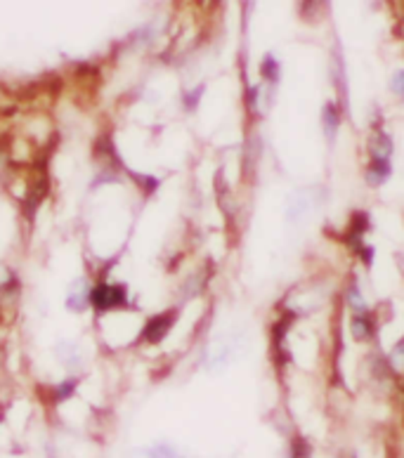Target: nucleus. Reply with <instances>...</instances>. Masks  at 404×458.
Here are the masks:
<instances>
[{"label":"nucleus","instance_id":"1","mask_svg":"<svg viewBox=\"0 0 404 458\" xmlns=\"http://www.w3.org/2000/svg\"><path fill=\"white\" fill-rule=\"evenodd\" d=\"M90 308L98 312H116L128 308V288L124 284L98 282L92 284Z\"/></svg>","mask_w":404,"mask_h":458},{"label":"nucleus","instance_id":"2","mask_svg":"<svg viewBox=\"0 0 404 458\" xmlns=\"http://www.w3.org/2000/svg\"><path fill=\"white\" fill-rule=\"evenodd\" d=\"M90 293H92V284L88 279H76V282L69 286V293H66V308L72 312H85L90 308Z\"/></svg>","mask_w":404,"mask_h":458},{"label":"nucleus","instance_id":"3","mask_svg":"<svg viewBox=\"0 0 404 458\" xmlns=\"http://www.w3.org/2000/svg\"><path fill=\"white\" fill-rule=\"evenodd\" d=\"M55 354H57L59 364L66 369V371H79L83 367L85 361V354L81 350L79 343H72V341H62L57 347H55Z\"/></svg>","mask_w":404,"mask_h":458},{"label":"nucleus","instance_id":"4","mask_svg":"<svg viewBox=\"0 0 404 458\" xmlns=\"http://www.w3.org/2000/svg\"><path fill=\"white\" fill-rule=\"evenodd\" d=\"M388 177H391V164H388V158H372L365 171L366 182L372 184V187H378V184H383Z\"/></svg>","mask_w":404,"mask_h":458},{"label":"nucleus","instance_id":"5","mask_svg":"<svg viewBox=\"0 0 404 458\" xmlns=\"http://www.w3.org/2000/svg\"><path fill=\"white\" fill-rule=\"evenodd\" d=\"M350 331L355 341H369L374 331H376V324H374V319L366 312H357L350 321Z\"/></svg>","mask_w":404,"mask_h":458},{"label":"nucleus","instance_id":"6","mask_svg":"<svg viewBox=\"0 0 404 458\" xmlns=\"http://www.w3.org/2000/svg\"><path fill=\"white\" fill-rule=\"evenodd\" d=\"M392 151V140L388 138V132H374L369 138V154L372 158H388Z\"/></svg>","mask_w":404,"mask_h":458},{"label":"nucleus","instance_id":"7","mask_svg":"<svg viewBox=\"0 0 404 458\" xmlns=\"http://www.w3.org/2000/svg\"><path fill=\"white\" fill-rule=\"evenodd\" d=\"M168 328H170V317L161 315V317H154V319L150 321V327H147V331H144V334H147V338H150V341H161Z\"/></svg>","mask_w":404,"mask_h":458},{"label":"nucleus","instance_id":"8","mask_svg":"<svg viewBox=\"0 0 404 458\" xmlns=\"http://www.w3.org/2000/svg\"><path fill=\"white\" fill-rule=\"evenodd\" d=\"M339 112H336V106L333 105H326L324 106V131H326V138H333L336 131H339Z\"/></svg>","mask_w":404,"mask_h":458},{"label":"nucleus","instance_id":"9","mask_svg":"<svg viewBox=\"0 0 404 458\" xmlns=\"http://www.w3.org/2000/svg\"><path fill=\"white\" fill-rule=\"evenodd\" d=\"M392 90L398 92L400 98H404V72L395 73V79H392Z\"/></svg>","mask_w":404,"mask_h":458},{"label":"nucleus","instance_id":"10","mask_svg":"<svg viewBox=\"0 0 404 458\" xmlns=\"http://www.w3.org/2000/svg\"><path fill=\"white\" fill-rule=\"evenodd\" d=\"M392 360L404 361V341H400V345L395 347V352H392Z\"/></svg>","mask_w":404,"mask_h":458}]
</instances>
